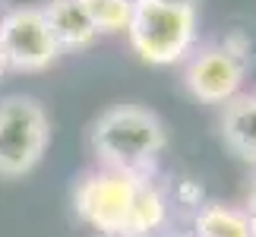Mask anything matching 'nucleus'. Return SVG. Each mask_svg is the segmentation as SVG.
<instances>
[{"label":"nucleus","mask_w":256,"mask_h":237,"mask_svg":"<svg viewBox=\"0 0 256 237\" xmlns=\"http://www.w3.org/2000/svg\"><path fill=\"white\" fill-rule=\"evenodd\" d=\"M88 140H92L98 168L149 180L168 146V133L162 117L149 108L114 104L95 120Z\"/></svg>","instance_id":"nucleus-1"},{"label":"nucleus","mask_w":256,"mask_h":237,"mask_svg":"<svg viewBox=\"0 0 256 237\" xmlns=\"http://www.w3.org/2000/svg\"><path fill=\"white\" fill-rule=\"evenodd\" d=\"M126 38L152 66L184 64L196 48V10L190 0H133Z\"/></svg>","instance_id":"nucleus-2"},{"label":"nucleus","mask_w":256,"mask_h":237,"mask_svg":"<svg viewBox=\"0 0 256 237\" xmlns=\"http://www.w3.org/2000/svg\"><path fill=\"white\" fill-rule=\"evenodd\" d=\"M142 184L146 177L95 168V171L82 174V180L76 184L73 209L102 237H117V234L133 237V218H136V202H140Z\"/></svg>","instance_id":"nucleus-3"},{"label":"nucleus","mask_w":256,"mask_h":237,"mask_svg":"<svg viewBox=\"0 0 256 237\" xmlns=\"http://www.w3.org/2000/svg\"><path fill=\"white\" fill-rule=\"evenodd\" d=\"M51 142V124L38 98L6 95L0 102V177L28 174L44 158Z\"/></svg>","instance_id":"nucleus-4"},{"label":"nucleus","mask_w":256,"mask_h":237,"mask_svg":"<svg viewBox=\"0 0 256 237\" xmlns=\"http://www.w3.org/2000/svg\"><path fill=\"white\" fill-rule=\"evenodd\" d=\"M0 54L6 60V70L42 73L60 57V48L44 22L42 10L16 6L0 16Z\"/></svg>","instance_id":"nucleus-5"},{"label":"nucleus","mask_w":256,"mask_h":237,"mask_svg":"<svg viewBox=\"0 0 256 237\" xmlns=\"http://www.w3.org/2000/svg\"><path fill=\"white\" fill-rule=\"evenodd\" d=\"M250 66L238 60L222 42L193 48V54L184 60V86L196 102L202 104H228L240 95V86L247 79Z\"/></svg>","instance_id":"nucleus-6"},{"label":"nucleus","mask_w":256,"mask_h":237,"mask_svg":"<svg viewBox=\"0 0 256 237\" xmlns=\"http://www.w3.org/2000/svg\"><path fill=\"white\" fill-rule=\"evenodd\" d=\"M222 142L247 164H256V88L231 98L218 120Z\"/></svg>","instance_id":"nucleus-7"},{"label":"nucleus","mask_w":256,"mask_h":237,"mask_svg":"<svg viewBox=\"0 0 256 237\" xmlns=\"http://www.w3.org/2000/svg\"><path fill=\"white\" fill-rule=\"evenodd\" d=\"M38 10H42L54 42L60 48V54L64 51H82V48H88L98 38V32L88 22V16L82 13L80 0H48Z\"/></svg>","instance_id":"nucleus-8"},{"label":"nucleus","mask_w":256,"mask_h":237,"mask_svg":"<svg viewBox=\"0 0 256 237\" xmlns=\"http://www.w3.org/2000/svg\"><path fill=\"white\" fill-rule=\"evenodd\" d=\"M193 237H256V218L228 202H202L193 218Z\"/></svg>","instance_id":"nucleus-9"},{"label":"nucleus","mask_w":256,"mask_h":237,"mask_svg":"<svg viewBox=\"0 0 256 237\" xmlns=\"http://www.w3.org/2000/svg\"><path fill=\"white\" fill-rule=\"evenodd\" d=\"M80 6L95 32L114 35V32H126V26H130L133 0H80Z\"/></svg>","instance_id":"nucleus-10"},{"label":"nucleus","mask_w":256,"mask_h":237,"mask_svg":"<svg viewBox=\"0 0 256 237\" xmlns=\"http://www.w3.org/2000/svg\"><path fill=\"white\" fill-rule=\"evenodd\" d=\"M180 202L184 206H196V209H200V206H202V186L196 184V180H184L180 184Z\"/></svg>","instance_id":"nucleus-11"},{"label":"nucleus","mask_w":256,"mask_h":237,"mask_svg":"<svg viewBox=\"0 0 256 237\" xmlns=\"http://www.w3.org/2000/svg\"><path fill=\"white\" fill-rule=\"evenodd\" d=\"M244 212L250 215V218H256V174L250 180V190H247V202H244Z\"/></svg>","instance_id":"nucleus-12"},{"label":"nucleus","mask_w":256,"mask_h":237,"mask_svg":"<svg viewBox=\"0 0 256 237\" xmlns=\"http://www.w3.org/2000/svg\"><path fill=\"white\" fill-rule=\"evenodd\" d=\"M6 73V60H4V54H0V76Z\"/></svg>","instance_id":"nucleus-13"},{"label":"nucleus","mask_w":256,"mask_h":237,"mask_svg":"<svg viewBox=\"0 0 256 237\" xmlns=\"http://www.w3.org/2000/svg\"><path fill=\"white\" fill-rule=\"evenodd\" d=\"M117 237H130V234H117Z\"/></svg>","instance_id":"nucleus-14"}]
</instances>
